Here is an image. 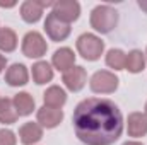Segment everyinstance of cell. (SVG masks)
Here are the masks:
<instances>
[{"label":"cell","mask_w":147,"mask_h":145,"mask_svg":"<svg viewBox=\"0 0 147 145\" xmlns=\"http://www.w3.org/2000/svg\"><path fill=\"white\" fill-rule=\"evenodd\" d=\"M77 137L89 145H110L121 133V114L108 99L82 101L74 113Z\"/></svg>","instance_id":"1"},{"label":"cell","mask_w":147,"mask_h":145,"mask_svg":"<svg viewBox=\"0 0 147 145\" xmlns=\"http://www.w3.org/2000/svg\"><path fill=\"white\" fill-rule=\"evenodd\" d=\"M91 22H92V26H94L98 31L108 33V31L113 29V26H115V22H116V12H115L111 7H106V5L98 7V9H94V12H92Z\"/></svg>","instance_id":"2"},{"label":"cell","mask_w":147,"mask_h":145,"mask_svg":"<svg viewBox=\"0 0 147 145\" xmlns=\"http://www.w3.org/2000/svg\"><path fill=\"white\" fill-rule=\"evenodd\" d=\"M77 46H79L80 53H82L86 58H89V60L98 58L99 53H101V50H103V43H101L98 38L91 36V34H84V36L79 38Z\"/></svg>","instance_id":"3"},{"label":"cell","mask_w":147,"mask_h":145,"mask_svg":"<svg viewBox=\"0 0 147 145\" xmlns=\"http://www.w3.org/2000/svg\"><path fill=\"white\" fill-rule=\"evenodd\" d=\"M46 44L38 33H29L24 39V51L28 56H41Z\"/></svg>","instance_id":"4"},{"label":"cell","mask_w":147,"mask_h":145,"mask_svg":"<svg viewBox=\"0 0 147 145\" xmlns=\"http://www.w3.org/2000/svg\"><path fill=\"white\" fill-rule=\"evenodd\" d=\"M45 28H46V31L50 33V36L55 38V39H63V38L69 34V26L62 24L60 19H58L55 14H51V15L46 19Z\"/></svg>","instance_id":"5"},{"label":"cell","mask_w":147,"mask_h":145,"mask_svg":"<svg viewBox=\"0 0 147 145\" xmlns=\"http://www.w3.org/2000/svg\"><path fill=\"white\" fill-rule=\"evenodd\" d=\"M58 19H65V21H74L79 15V3L77 2H60L55 7L53 12Z\"/></svg>","instance_id":"6"},{"label":"cell","mask_w":147,"mask_h":145,"mask_svg":"<svg viewBox=\"0 0 147 145\" xmlns=\"http://www.w3.org/2000/svg\"><path fill=\"white\" fill-rule=\"evenodd\" d=\"M116 87V79H113L108 73H96L92 79V89L94 91H113Z\"/></svg>","instance_id":"7"},{"label":"cell","mask_w":147,"mask_h":145,"mask_svg":"<svg viewBox=\"0 0 147 145\" xmlns=\"http://www.w3.org/2000/svg\"><path fill=\"white\" fill-rule=\"evenodd\" d=\"M41 3H38V2H26L24 5H22V17L28 21V22H34L38 21L39 17H41Z\"/></svg>","instance_id":"8"},{"label":"cell","mask_w":147,"mask_h":145,"mask_svg":"<svg viewBox=\"0 0 147 145\" xmlns=\"http://www.w3.org/2000/svg\"><path fill=\"white\" fill-rule=\"evenodd\" d=\"M74 60V55L70 53V50H60V51H57V55H55V65L58 67V68H62V70H65L70 63H72Z\"/></svg>","instance_id":"9"},{"label":"cell","mask_w":147,"mask_h":145,"mask_svg":"<svg viewBox=\"0 0 147 145\" xmlns=\"http://www.w3.org/2000/svg\"><path fill=\"white\" fill-rule=\"evenodd\" d=\"M7 79H9V82H10L12 85L24 84V82H26V70H24V67H22V65H14L12 70L7 75Z\"/></svg>","instance_id":"10"},{"label":"cell","mask_w":147,"mask_h":145,"mask_svg":"<svg viewBox=\"0 0 147 145\" xmlns=\"http://www.w3.org/2000/svg\"><path fill=\"white\" fill-rule=\"evenodd\" d=\"M82 80H84V72L79 70V68L74 70L72 73H69V75H65V82L70 89H80L82 84H84Z\"/></svg>","instance_id":"11"},{"label":"cell","mask_w":147,"mask_h":145,"mask_svg":"<svg viewBox=\"0 0 147 145\" xmlns=\"http://www.w3.org/2000/svg\"><path fill=\"white\" fill-rule=\"evenodd\" d=\"M16 46V36L10 29H2L0 31V48L3 50H14Z\"/></svg>","instance_id":"12"},{"label":"cell","mask_w":147,"mask_h":145,"mask_svg":"<svg viewBox=\"0 0 147 145\" xmlns=\"http://www.w3.org/2000/svg\"><path fill=\"white\" fill-rule=\"evenodd\" d=\"M41 137V132L38 130L34 125H28V126H24L22 128V142L24 144H31V142H34Z\"/></svg>","instance_id":"13"},{"label":"cell","mask_w":147,"mask_h":145,"mask_svg":"<svg viewBox=\"0 0 147 145\" xmlns=\"http://www.w3.org/2000/svg\"><path fill=\"white\" fill-rule=\"evenodd\" d=\"M127 63H128V68H130L132 72H139V70L144 67V56H142V53H139V51L130 53Z\"/></svg>","instance_id":"14"},{"label":"cell","mask_w":147,"mask_h":145,"mask_svg":"<svg viewBox=\"0 0 147 145\" xmlns=\"http://www.w3.org/2000/svg\"><path fill=\"white\" fill-rule=\"evenodd\" d=\"M34 77H36L38 84H43L45 80L51 79V70H50V67H48L46 63H38L36 67H34Z\"/></svg>","instance_id":"15"},{"label":"cell","mask_w":147,"mask_h":145,"mask_svg":"<svg viewBox=\"0 0 147 145\" xmlns=\"http://www.w3.org/2000/svg\"><path fill=\"white\" fill-rule=\"evenodd\" d=\"M16 103H17V108H19L21 114H28L33 109V101L28 97V94H19L16 97Z\"/></svg>","instance_id":"16"},{"label":"cell","mask_w":147,"mask_h":145,"mask_svg":"<svg viewBox=\"0 0 147 145\" xmlns=\"http://www.w3.org/2000/svg\"><path fill=\"white\" fill-rule=\"evenodd\" d=\"M46 101L51 103V104H55V106H58V104H62V103L65 101V94H63V91L53 87V89H50V92L46 94Z\"/></svg>","instance_id":"17"},{"label":"cell","mask_w":147,"mask_h":145,"mask_svg":"<svg viewBox=\"0 0 147 145\" xmlns=\"http://www.w3.org/2000/svg\"><path fill=\"white\" fill-rule=\"evenodd\" d=\"M108 63L115 68H121L123 65V53L118 51V50H111L110 55H108Z\"/></svg>","instance_id":"18"},{"label":"cell","mask_w":147,"mask_h":145,"mask_svg":"<svg viewBox=\"0 0 147 145\" xmlns=\"http://www.w3.org/2000/svg\"><path fill=\"white\" fill-rule=\"evenodd\" d=\"M12 144H14L12 133L10 132H2L0 133V145H12Z\"/></svg>","instance_id":"19"},{"label":"cell","mask_w":147,"mask_h":145,"mask_svg":"<svg viewBox=\"0 0 147 145\" xmlns=\"http://www.w3.org/2000/svg\"><path fill=\"white\" fill-rule=\"evenodd\" d=\"M139 5H140V9L147 10V3H146V2H139Z\"/></svg>","instance_id":"20"},{"label":"cell","mask_w":147,"mask_h":145,"mask_svg":"<svg viewBox=\"0 0 147 145\" xmlns=\"http://www.w3.org/2000/svg\"><path fill=\"white\" fill-rule=\"evenodd\" d=\"M2 65H3V60H2V58H0V68H2Z\"/></svg>","instance_id":"21"},{"label":"cell","mask_w":147,"mask_h":145,"mask_svg":"<svg viewBox=\"0 0 147 145\" xmlns=\"http://www.w3.org/2000/svg\"><path fill=\"white\" fill-rule=\"evenodd\" d=\"M127 145H137V144H127Z\"/></svg>","instance_id":"22"}]
</instances>
